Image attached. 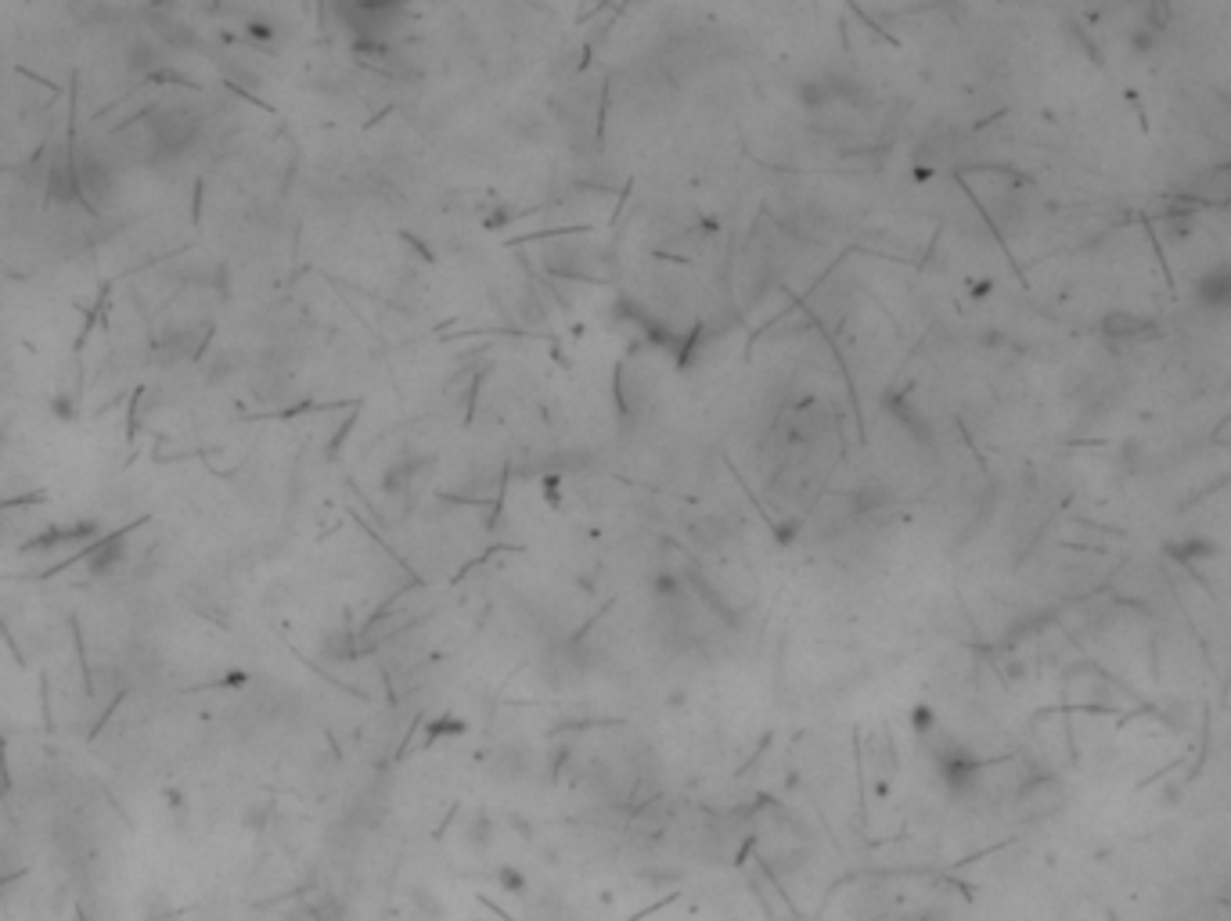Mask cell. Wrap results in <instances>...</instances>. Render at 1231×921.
Returning <instances> with one entry per match:
<instances>
[{
  "instance_id": "obj_1",
  "label": "cell",
  "mask_w": 1231,
  "mask_h": 921,
  "mask_svg": "<svg viewBox=\"0 0 1231 921\" xmlns=\"http://www.w3.org/2000/svg\"><path fill=\"white\" fill-rule=\"evenodd\" d=\"M414 904L422 907V911H429L432 918H436V914H443V904H436V900H432V896L425 893V889H418V893H414Z\"/></svg>"
},
{
  "instance_id": "obj_2",
  "label": "cell",
  "mask_w": 1231,
  "mask_h": 921,
  "mask_svg": "<svg viewBox=\"0 0 1231 921\" xmlns=\"http://www.w3.org/2000/svg\"><path fill=\"white\" fill-rule=\"evenodd\" d=\"M497 878H501V882H504L508 889H512V893H522V886H526V882H522V875H515V871H508V868H504Z\"/></svg>"
}]
</instances>
